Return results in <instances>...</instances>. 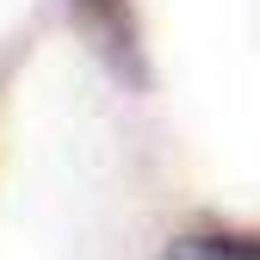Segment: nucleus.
<instances>
[{"instance_id":"nucleus-1","label":"nucleus","mask_w":260,"mask_h":260,"mask_svg":"<svg viewBox=\"0 0 260 260\" xmlns=\"http://www.w3.org/2000/svg\"><path fill=\"white\" fill-rule=\"evenodd\" d=\"M69 7L93 31V44H100L118 69L137 75V19H130V0H69Z\"/></svg>"},{"instance_id":"nucleus-2","label":"nucleus","mask_w":260,"mask_h":260,"mask_svg":"<svg viewBox=\"0 0 260 260\" xmlns=\"http://www.w3.org/2000/svg\"><path fill=\"white\" fill-rule=\"evenodd\" d=\"M161 260H260V242H248V236H180Z\"/></svg>"}]
</instances>
